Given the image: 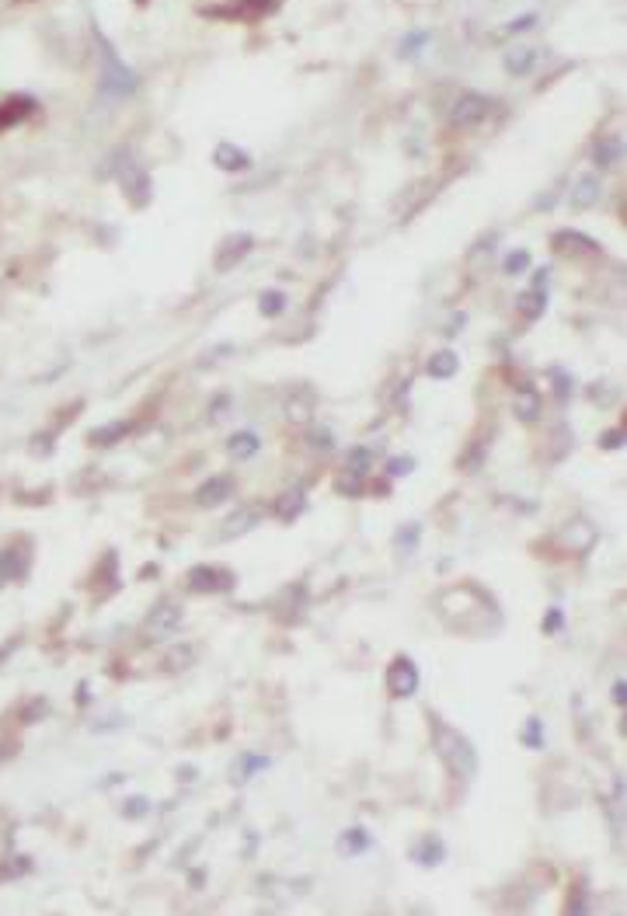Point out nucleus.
<instances>
[{
	"label": "nucleus",
	"instance_id": "obj_6",
	"mask_svg": "<svg viewBox=\"0 0 627 916\" xmlns=\"http://www.w3.org/2000/svg\"><path fill=\"white\" fill-rule=\"evenodd\" d=\"M189 589L192 593H230L234 589V575L227 568H216V565H196L189 568Z\"/></svg>",
	"mask_w": 627,
	"mask_h": 916
},
{
	"label": "nucleus",
	"instance_id": "obj_26",
	"mask_svg": "<svg viewBox=\"0 0 627 916\" xmlns=\"http://www.w3.org/2000/svg\"><path fill=\"white\" fill-rule=\"evenodd\" d=\"M345 464H349V474H366L373 464V453L366 450V446H356V450L345 457Z\"/></svg>",
	"mask_w": 627,
	"mask_h": 916
},
{
	"label": "nucleus",
	"instance_id": "obj_4",
	"mask_svg": "<svg viewBox=\"0 0 627 916\" xmlns=\"http://www.w3.org/2000/svg\"><path fill=\"white\" fill-rule=\"evenodd\" d=\"M418 690V666L408 655H398V659L391 662V669H387V694L394 697V701H405V697H412Z\"/></svg>",
	"mask_w": 627,
	"mask_h": 916
},
{
	"label": "nucleus",
	"instance_id": "obj_17",
	"mask_svg": "<svg viewBox=\"0 0 627 916\" xmlns=\"http://www.w3.org/2000/svg\"><path fill=\"white\" fill-rule=\"evenodd\" d=\"M593 161L600 171H610L621 164V140H614V136H607V140H600L593 147Z\"/></svg>",
	"mask_w": 627,
	"mask_h": 916
},
{
	"label": "nucleus",
	"instance_id": "obj_10",
	"mask_svg": "<svg viewBox=\"0 0 627 916\" xmlns=\"http://www.w3.org/2000/svg\"><path fill=\"white\" fill-rule=\"evenodd\" d=\"M248 251H251V237H248V234L227 237V241H223V248L216 251V269H220V272H230L237 262H244V258H248Z\"/></svg>",
	"mask_w": 627,
	"mask_h": 916
},
{
	"label": "nucleus",
	"instance_id": "obj_35",
	"mask_svg": "<svg viewBox=\"0 0 627 916\" xmlns=\"http://www.w3.org/2000/svg\"><path fill=\"white\" fill-rule=\"evenodd\" d=\"M600 446H603V450H621V446H624V432H621V429L603 432V436H600Z\"/></svg>",
	"mask_w": 627,
	"mask_h": 916
},
{
	"label": "nucleus",
	"instance_id": "obj_30",
	"mask_svg": "<svg viewBox=\"0 0 627 916\" xmlns=\"http://www.w3.org/2000/svg\"><path fill=\"white\" fill-rule=\"evenodd\" d=\"M283 307H286V297H283V293H262V314H265V317L283 314Z\"/></svg>",
	"mask_w": 627,
	"mask_h": 916
},
{
	"label": "nucleus",
	"instance_id": "obj_21",
	"mask_svg": "<svg viewBox=\"0 0 627 916\" xmlns=\"http://www.w3.org/2000/svg\"><path fill=\"white\" fill-rule=\"evenodd\" d=\"M370 847V836H366V829H345L342 833V840H338V850H342L345 857H352V854H363V850Z\"/></svg>",
	"mask_w": 627,
	"mask_h": 916
},
{
	"label": "nucleus",
	"instance_id": "obj_32",
	"mask_svg": "<svg viewBox=\"0 0 627 916\" xmlns=\"http://www.w3.org/2000/svg\"><path fill=\"white\" fill-rule=\"evenodd\" d=\"M506 67H509V74H516V77H520L523 70H530V67H533V53H513V56H509V60H506Z\"/></svg>",
	"mask_w": 627,
	"mask_h": 916
},
{
	"label": "nucleus",
	"instance_id": "obj_15",
	"mask_svg": "<svg viewBox=\"0 0 627 916\" xmlns=\"http://www.w3.org/2000/svg\"><path fill=\"white\" fill-rule=\"evenodd\" d=\"M554 251H561V255H582V251H596V241L575 234V230H561V234H554Z\"/></svg>",
	"mask_w": 627,
	"mask_h": 916
},
{
	"label": "nucleus",
	"instance_id": "obj_1",
	"mask_svg": "<svg viewBox=\"0 0 627 916\" xmlns=\"http://www.w3.org/2000/svg\"><path fill=\"white\" fill-rule=\"evenodd\" d=\"M432 742H436L439 760H443V767L450 770L453 777L471 781V777L478 774V753H474V742L467 739V735H460L457 728L436 721V728H432Z\"/></svg>",
	"mask_w": 627,
	"mask_h": 916
},
{
	"label": "nucleus",
	"instance_id": "obj_22",
	"mask_svg": "<svg viewBox=\"0 0 627 916\" xmlns=\"http://www.w3.org/2000/svg\"><path fill=\"white\" fill-rule=\"evenodd\" d=\"M516 415H520L523 422H537L540 418V394L533 391V387L520 391V398H516Z\"/></svg>",
	"mask_w": 627,
	"mask_h": 916
},
{
	"label": "nucleus",
	"instance_id": "obj_31",
	"mask_svg": "<svg viewBox=\"0 0 627 916\" xmlns=\"http://www.w3.org/2000/svg\"><path fill=\"white\" fill-rule=\"evenodd\" d=\"M286 415H290V422H307V418H311V398L307 401L293 398L290 405H286Z\"/></svg>",
	"mask_w": 627,
	"mask_h": 916
},
{
	"label": "nucleus",
	"instance_id": "obj_25",
	"mask_svg": "<svg viewBox=\"0 0 627 916\" xmlns=\"http://www.w3.org/2000/svg\"><path fill=\"white\" fill-rule=\"evenodd\" d=\"M265 767H269V760H265V756H241V760L234 763V781L237 784L248 781L255 770H265Z\"/></svg>",
	"mask_w": 627,
	"mask_h": 916
},
{
	"label": "nucleus",
	"instance_id": "obj_41",
	"mask_svg": "<svg viewBox=\"0 0 627 916\" xmlns=\"http://www.w3.org/2000/svg\"><path fill=\"white\" fill-rule=\"evenodd\" d=\"M11 652H14V641H7V645H0V662H7V659H11Z\"/></svg>",
	"mask_w": 627,
	"mask_h": 916
},
{
	"label": "nucleus",
	"instance_id": "obj_36",
	"mask_svg": "<svg viewBox=\"0 0 627 916\" xmlns=\"http://www.w3.org/2000/svg\"><path fill=\"white\" fill-rule=\"evenodd\" d=\"M540 631H544V634L561 631V610H547V617H544V624H540Z\"/></svg>",
	"mask_w": 627,
	"mask_h": 916
},
{
	"label": "nucleus",
	"instance_id": "obj_23",
	"mask_svg": "<svg viewBox=\"0 0 627 916\" xmlns=\"http://www.w3.org/2000/svg\"><path fill=\"white\" fill-rule=\"evenodd\" d=\"M596 196H600V185H596V178H593V175H582L579 185H575L572 206H575V209H586V206L596 203Z\"/></svg>",
	"mask_w": 627,
	"mask_h": 916
},
{
	"label": "nucleus",
	"instance_id": "obj_38",
	"mask_svg": "<svg viewBox=\"0 0 627 916\" xmlns=\"http://www.w3.org/2000/svg\"><path fill=\"white\" fill-rule=\"evenodd\" d=\"M49 711V704L46 701H32V708H28L25 714H21V721H35V718H42V714Z\"/></svg>",
	"mask_w": 627,
	"mask_h": 916
},
{
	"label": "nucleus",
	"instance_id": "obj_28",
	"mask_svg": "<svg viewBox=\"0 0 627 916\" xmlns=\"http://www.w3.org/2000/svg\"><path fill=\"white\" fill-rule=\"evenodd\" d=\"M540 732H544V725H540V718H530V721H526V728H523V746H530V749H540V746H544V739H540Z\"/></svg>",
	"mask_w": 627,
	"mask_h": 916
},
{
	"label": "nucleus",
	"instance_id": "obj_27",
	"mask_svg": "<svg viewBox=\"0 0 627 916\" xmlns=\"http://www.w3.org/2000/svg\"><path fill=\"white\" fill-rule=\"evenodd\" d=\"M418 537H422V530L412 523V526H401L398 530V537H394V547H398L401 554H408V551H415L418 547Z\"/></svg>",
	"mask_w": 627,
	"mask_h": 916
},
{
	"label": "nucleus",
	"instance_id": "obj_24",
	"mask_svg": "<svg viewBox=\"0 0 627 916\" xmlns=\"http://www.w3.org/2000/svg\"><path fill=\"white\" fill-rule=\"evenodd\" d=\"M457 352H436V356L429 359V373L439 380H450L453 373H457Z\"/></svg>",
	"mask_w": 627,
	"mask_h": 916
},
{
	"label": "nucleus",
	"instance_id": "obj_12",
	"mask_svg": "<svg viewBox=\"0 0 627 916\" xmlns=\"http://www.w3.org/2000/svg\"><path fill=\"white\" fill-rule=\"evenodd\" d=\"M443 854L446 850H443V840H439V836H422V840L412 847V857L422 864V868H436V864L443 861Z\"/></svg>",
	"mask_w": 627,
	"mask_h": 916
},
{
	"label": "nucleus",
	"instance_id": "obj_9",
	"mask_svg": "<svg viewBox=\"0 0 627 916\" xmlns=\"http://www.w3.org/2000/svg\"><path fill=\"white\" fill-rule=\"evenodd\" d=\"M492 102L488 98H481V95H467V98H460L457 102V108H453V122L457 126H478L481 119H488V112H492Z\"/></svg>",
	"mask_w": 627,
	"mask_h": 916
},
{
	"label": "nucleus",
	"instance_id": "obj_42",
	"mask_svg": "<svg viewBox=\"0 0 627 916\" xmlns=\"http://www.w3.org/2000/svg\"><path fill=\"white\" fill-rule=\"evenodd\" d=\"M0 586H4V579H0Z\"/></svg>",
	"mask_w": 627,
	"mask_h": 916
},
{
	"label": "nucleus",
	"instance_id": "obj_20",
	"mask_svg": "<svg viewBox=\"0 0 627 916\" xmlns=\"http://www.w3.org/2000/svg\"><path fill=\"white\" fill-rule=\"evenodd\" d=\"M28 108H32V102H28V98H11V102L0 105V133H4V129H11L14 122L25 119Z\"/></svg>",
	"mask_w": 627,
	"mask_h": 916
},
{
	"label": "nucleus",
	"instance_id": "obj_5",
	"mask_svg": "<svg viewBox=\"0 0 627 916\" xmlns=\"http://www.w3.org/2000/svg\"><path fill=\"white\" fill-rule=\"evenodd\" d=\"M182 627V607L178 603H157L154 610L147 613V624H143V638L157 641V638H168Z\"/></svg>",
	"mask_w": 627,
	"mask_h": 916
},
{
	"label": "nucleus",
	"instance_id": "obj_43",
	"mask_svg": "<svg viewBox=\"0 0 627 916\" xmlns=\"http://www.w3.org/2000/svg\"><path fill=\"white\" fill-rule=\"evenodd\" d=\"M140 4H147V0H140Z\"/></svg>",
	"mask_w": 627,
	"mask_h": 916
},
{
	"label": "nucleus",
	"instance_id": "obj_29",
	"mask_svg": "<svg viewBox=\"0 0 627 916\" xmlns=\"http://www.w3.org/2000/svg\"><path fill=\"white\" fill-rule=\"evenodd\" d=\"M520 307H526V317H540V310H544V290L523 293V297H520Z\"/></svg>",
	"mask_w": 627,
	"mask_h": 916
},
{
	"label": "nucleus",
	"instance_id": "obj_7",
	"mask_svg": "<svg viewBox=\"0 0 627 916\" xmlns=\"http://www.w3.org/2000/svg\"><path fill=\"white\" fill-rule=\"evenodd\" d=\"M234 488H237V481L230 478V474H216V478H209L196 488V506L199 509L220 506V502H227L230 495H234Z\"/></svg>",
	"mask_w": 627,
	"mask_h": 916
},
{
	"label": "nucleus",
	"instance_id": "obj_34",
	"mask_svg": "<svg viewBox=\"0 0 627 916\" xmlns=\"http://www.w3.org/2000/svg\"><path fill=\"white\" fill-rule=\"evenodd\" d=\"M526 265H530V255H526V251H513V255L506 258V272H509V276H516V272H523Z\"/></svg>",
	"mask_w": 627,
	"mask_h": 916
},
{
	"label": "nucleus",
	"instance_id": "obj_13",
	"mask_svg": "<svg viewBox=\"0 0 627 916\" xmlns=\"http://www.w3.org/2000/svg\"><path fill=\"white\" fill-rule=\"evenodd\" d=\"M213 161L220 164L223 171H244V168H248V164H251V157L244 154V150H237L234 143H227V140H223L220 147L213 150Z\"/></svg>",
	"mask_w": 627,
	"mask_h": 916
},
{
	"label": "nucleus",
	"instance_id": "obj_2",
	"mask_svg": "<svg viewBox=\"0 0 627 916\" xmlns=\"http://www.w3.org/2000/svg\"><path fill=\"white\" fill-rule=\"evenodd\" d=\"M279 11V0H223V4L203 7L206 18H220V21H237V25H251V21H262L269 14Z\"/></svg>",
	"mask_w": 627,
	"mask_h": 916
},
{
	"label": "nucleus",
	"instance_id": "obj_19",
	"mask_svg": "<svg viewBox=\"0 0 627 916\" xmlns=\"http://www.w3.org/2000/svg\"><path fill=\"white\" fill-rule=\"evenodd\" d=\"M192 662H196V648L192 645H175L168 648V655H164V673H182V669H189Z\"/></svg>",
	"mask_w": 627,
	"mask_h": 916
},
{
	"label": "nucleus",
	"instance_id": "obj_8",
	"mask_svg": "<svg viewBox=\"0 0 627 916\" xmlns=\"http://www.w3.org/2000/svg\"><path fill=\"white\" fill-rule=\"evenodd\" d=\"M265 516L262 506H241L237 512H230L227 519H223V530H220V540H234V537H244L248 530H255L258 519Z\"/></svg>",
	"mask_w": 627,
	"mask_h": 916
},
{
	"label": "nucleus",
	"instance_id": "obj_14",
	"mask_svg": "<svg viewBox=\"0 0 627 916\" xmlns=\"http://www.w3.org/2000/svg\"><path fill=\"white\" fill-rule=\"evenodd\" d=\"M28 568V558L21 547H7V551H0V579L11 582V579H21Z\"/></svg>",
	"mask_w": 627,
	"mask_h": 916
},
{
	"label": "nucleus",
	"instance_id": "obj_33",
	"mask_svg": "<svg viewBox=\"0 0 627 916\" xmlns=\"http://www.w3.org/2000/svg\"><path fill=\"white\" fill-rule=\"evenodd\" d=\"M147 809H150L147 798H129V802L122 805V815H126V819H143V815H147Z\"/></svg>",
	"mask_w": 627,
	"mask_h": 916
},
{
	"label": "nucleus",
	"instance_id": "obj_39",
	"mask_svg": "<svg viewBox=\"0 0 627 916\" xmlns=\"http://www.w3.org/2000/svg\"><path fill=\"white\" fill-rule=\"evenodd\" d=\"M311 443L317 446V450H331V432L314 429V432H311Z\"/></svg>",
	"mask_w": 627,
	"mask_h": 916
},
{
	"label": "nucleus",
	"instance_id": "obj_37",
	"mask_svg": "<svg viewBox=\"0 0 627 916\" xmlns=\"http://www.w3.org/2000/svg\"><path fill=\"white\" fill-rule=\"evenodd\" d=\"M415 467V460L412 457H398V460H391V474L394 478H401V474H408Z\"/></svg>",
	"mask_w": 627,
	"mask_h": 916
},
{
	"label": "nucleus",
	"instance_id": "obj_16",
	"mask_svg": "<svg viewBox=\"0 0 627 916\" xmlns=\"http://www.w3.org/2000/svg\"><path fill=\"white\" fill-rule=\"evenodd\" d=\"M129 432H133V422H112V425H102V429H91L88 443L91 446H115L122 436H129Z\"/></svg>",
	"mask_w": 627,
	"mask_h": 916
},
{
	"label": "nucleus",
	"instance_id": "obj_40",
	"mask_svg": "<svg viewBox=\"0 0 627 916\" xmlns=\"http://www.w3.org/2000/svg\"><path fill=\"white\" fill-rule=\"evenodd\" d=\"M614 704H621V708L627 704V687H624V683H614Z\"/></svg>",
	"mask_w": 627,
	"mask_h": 916
},
{
	"label": "nucleus",
	"instance_id": "obj_18",
	"mask_svg": "<svg viewBox=\"0 0 627 916\" xmlns=\"http://www.w3.org/2000/svg\"><path fill=\"white\" fill-rule=\"evenodd\" d=\"M258 446H262V439L255 436V432H234V436L227 439V453L234 460H248L258 453Z\"/></svg>",
	"mask_w": 627,
	"mask_h": 916
},
{
	"label": "nucleus",
	"instance_id": "obj_11",
	"mask_svg": "<svg viewBox=\"0 0 627 916\" xmlns=\"http://www.w3.org/2000/svg\"><path fill=\"white\" fill-rule=\"evenodd\" d=\"M304 506H307L304 492H300V488H293V492H286L279 502H272V516H276L279 523H293V519L304 512Z\"/></svg>",
	"mask_w": 627,
	"mask_h": 916
},
{
	"label": "nucleus",
	"instance_id": "obj_3",
	"mask_svg": "<svg viewBox=\"0 0 627 916\" xmlns=\"http://www.w3.org/2000/svg\"><path fill=\"white\" fill-rule=\"evenodd\" d=\"M102 88H105V95H112V98H126V95H133V88H136L133 70L122 67L119 56L112 53L108 42H102Z\"/></svg>",
	"mask_w": 627,
	"mask_h": 916
}]
</instances>
